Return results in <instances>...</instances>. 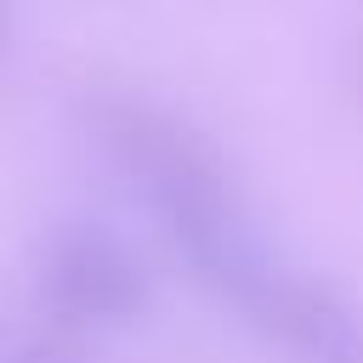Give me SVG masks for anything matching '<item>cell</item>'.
Instances as JSON below:
<instances>
[{
	"instance_id": "6da1fadb",
	"label": "cell",
	"mask_w": 363,
	"mask_h": 363,
	"mask_svg": "<svg viewBox=\"0 0 363 363\" xmlns=\"http://www.w3.org/2000/svg\"><path fill=\"white\" fill-rule=\"evenodd\" d=\"M79 119L187 278L261 335L301 267L284 261V250L267 238L221 147L176 108L119 85L91 91Z\"/></svg>"
},
{
	"instance_id": "3957f363",
	"label": "cell",
	"mask_w": 363,
	"mask_h": 363,
	"mask_svg": "<svg viewBox=\"0 0 363 363\" xmlns=\"http://www.w3.org/2000/svg\"><path fill=\"white\" fill-rule=\"evenodd\" d=\"M261 340L278 346L289 363H363V306L323 272L301 267Z\"/></svg>"
},
{
	"instance_id": "5b68a950",
	"label": "cell",
	"mask_w": 363,
	"mask_h": 363,
	"mask_svg": "<svg viewBox=\"0 0 363 363\" xmlns=\"http://www.w3.org/2000/svg\"><path fill=\"white\" fill-rule=\"evenodd\" d=\"M0 34H6V0H0Z\"/></svg>"
},
{
	"instance_id": "7a4b0ae2",
	"label": "cell",
	"mask_w": 363,
	"mask_h": 363,
	"mask_svg": "<svg viewBox=\"0 0 363 363\" xmlns=\"http://www.w3.org/2000/svg\"><path fill=\"white\" fill-rule=\"evenodd\" d=\"M153 284L142 255L108 227L68 216L34 250V306L57 329H125L147 312Z\"/></svg>"
},
{
	"instance_id": "277c9868",
	"label": "cell",
	"mask_w": 363,
	"mask_h": 363,
	"mask_svg": "<svg viewBox=\"0 0 363 363\" xmlns=\"http://www.w3.org/2000/svg\"><path fill=\"white\" fill-rule=\"evenodd\" d=\"M11 363H79V357H68L62 346H45V340H34V346H17V352H11Z\"/></svg>"
}]
</instances>
